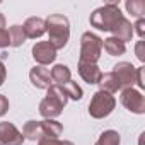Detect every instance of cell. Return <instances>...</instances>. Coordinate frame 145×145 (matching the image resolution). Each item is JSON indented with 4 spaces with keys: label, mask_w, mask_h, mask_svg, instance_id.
<instances>
[{
    "label": "cell",
    "mask_w": 145,
    "mask_h": 145,
    "mask_svg": "<svg viewBox=\"0 0 145 145\" xmlns=\"http://www.w3.org/2000/svg\"><path fill=\"white\" fill-rule=\"evenodd\" d=\"M79 74L87 84H99L103 75L96 63H84V61H79Z\"/></svg>",
    "instance_id": "8fae6325"
},
{
    "label": "cell",
    "mask_w": 145,
    "mask_h": 145,
    "mask_svg": "<svg viewBox=\"0 0 145 145\" xmlns=\"http://www.w3.org/2000/svg\"><path fill=\"white\" fill-rule=\"evenodd\" d=\"M39 145H63V142H58L55 138H43L39 140Z\"/></svg>",
    "instance_id": "83f0119b"
},
{
    "label": "cell",
    "mask_w": 145,
    "mask_h": 145,
    "mask_svg": "<svg viewBox=\"0 0 145 145\" xmlns=\"http://www.w3.org/2000/svg\"><path fill=\"white\" fill-rule=\"evenodd\" d=\"M29 79H31V82H33L38 89H50V87L53 86L50 70L44 68L43 65H38V67H34V68L29 72Z\"/></svg>",
    "instance_id": "30bf717a"
},
{
    "label": "cell",
    "mask_w": 145,
    "mask_h": 145,
    "mask_svg": "<svg viewBox=\"0 0 145 145\" xmlns=\"http://www.w3.org/2000/svg\"><path fill=\"white\" fill-rule=\"evenodd\" d=\"M96 145H120V133L114 130H106L104 133H101Z\"/></svg>",
    "instance_id": "44dd1931"
},
{
    "label": "cell",
    "mask_w": 145,
    "mask_h": 145,
    "mask_svg": "<svg viewBox=\"0 0 145 145\" xmlns=\"http://www.w3.org/2000/svg\"><path fill=\"white\" fill-rule=\"evenodd\" d=\"M33 56L34 60L39 63V65H48L51 63L55 58H56V50L48 43V41H41V43H36L34 48H33Z\"/></svg>",
    "instance_id": "9c48e42d"
},
{
    "label": "cell",
    "mask_w": 145,
    "mask_h": 145,
    "mask_svg": "<svg viewBox=\"0 0 145 145\" xmlns=\"http://www.w3.org/2000/svg\"><path fill=\"white\" fill-rule=\"evenodd\" d=\"M135 27H137V34L140 38H143V34H145V21L143 19H138L137 24H135Z\"/></svg>",
    "instance_id": "4316f807"
},
{
    "label": "cell",
    "mask_w": 145,
    "mask_h": 145,
    "mask_svg": "<svg viewBox=\"0 0 145 145\" xmlns=\"http://www.w3.org/2000/svg\"><path fill=\"white\" fill-rule=\"evenodd\" d=\"M143 46H145L143 41H138L137 43V56H138L140 61H145V50H143Z\"/></svg>",
    "instance_id": "cb8c5ba5"
},
{
    "label": "cell",
    "mask_w": 145,
    "mask_h": 145,
    "mask_svg": "<svg viewBox=\"0 0 145 145\" xmlns=\"http://www.w3.org/2000/svg\"><path fill=\"white\" fill-rule=\"evenodd\" d=\"M61 87V91L65 92V96L67 97H72V99H75V101H79V99H82V89L77 86V82H72V80H68L67 84H63V86H60Z\"/></svg>",
    "instance_id": "ffe728a7"
},
{
    "label": "cell",
    "mask_w": 145,
    "mask_h": 145,
    "mask_svg": "<svg viewBox=\"0 0 145 145\" xmlns=\"http://www.w3.org/2000/svg\"><path fill=\"white\" fill-rule=\"evenodd\" d=\"M125 16L120 10V5L116 2H109L101 9H96L91 16V24L94 27H97L99 31H113L118 22L123 19Z\"/></svg>",
    "instance_id": "6da1fadb"
},
{
    "label": "cell",
    "mask_w": 145,
    "mask_h": 145,
    "mask_svg": "<svg viewBox=\"0 0 145 145\" xmlns=\"http://www.w3.org/2000/svg\"><path fill=\"white\" fill-rule=\"evenodd\" d=\"M125 5H126V10L133 17L143 19V16H145V2L143 0H130V2H126Z\"/></svg>",
    "instance_id": "d6986e66"
},
{
    "label": "cell",
    "mask_w": 145,
    "mask_h": 145,
    "mask_svg": "<svg viewBox=\"0 0 145 145\" xmlns=\"http://www.w3.org/2000/svg\"><path fill=\"white\" fill-rule=\"evenodd\" d=\"M114 106H116V101H114V97H113L109 92H106V91H97V92L92 96V101H91V104H89V114H91L92 118L101 120V118L109 116V114L113 113Z\"/></svg>",
    "instance_id": "5b68a950"
},
{
    "label": "cell",
    "mask_w": 145,
    "mask_h": 145,
    "mask_svg": "<svg viewBox=\"0 0 145 145\" xmlns=\"http://www.w3.org/2000/svg\"><path fill=\"white\" fill-rule=\"evenodd\" d=\"M50 75H51V80L56 82V86H63L68 80H72L70 79V70H68L67 65H55L50 72Z\"/></svg>",
    "instance_id": "2e32d148"
},
{
    "label": "cell",
    "mask_w": 145,
    "mask_h": 145,
    "mask_svg": "<svg viewBox=\"0 0 145 145\" xmlns=\"http://www.w3.org/2000/svg\"><path fill=\"white\" fill-rule=\"evenodd\" d=\"M113 68H114L113 72L116 74V77H118L120 82H121V89L133 87V84L137 82V68H135L131 63H128V61H121V63L114 65Z\"/></svg>",
    "instance_id": "52a82bcc"
},
{
    "label": "cell",
    "mask_w": 145,
    "mask_h": 145,
    "mask_svg": "<svg viewBox=\"0 0 145 145\" xmlns=\"http://www.w3.org/2000/svg\"><path fill=\"white\" fill-rule=\"evenodd\" d=\"M99 86H101V91H106V92H109V94L118 92V91L121 89V82H120V79L116 77L114 72H108V74L101 75Z\"/></svg>",
    "instance_id": "5bb4252c"
},
{
    "label": "cell",
    "mask_w": 145,
    "mask_h": 145,
    "mask_svg": "<svg viewBox=\"0 0 145 145\" xmlns=\"http://www.w3.org/2000/svg\"><path fill=\"white\" fill-rule=\"evenodd\" d=\"M41 123V130H43V138H58L61 135V125L58 121H53V120H44V121H39Z\"/></svg>",
    "instance_id": "9a60e30c"
},
{
    "label": "cell",
    "mask_w": 145,
    "mask_h": 145,
    "mask_svg": "<svg viewBox=\"0 0 145 145\" xmlns=\"http://www.w3.org/2000/svg\"><path fill=\"white\" fill-rule=\"evenodd\" d=\"M9 109V101L5 96H0V116H4Z\"/></svg>",
    "instance_id": "d4e9b609"
},
{
    "label": "cell",
    "mask_w": 145,
    "mask_h": 145,
    "mask_svg": "<svg viewBox=\"0 0 145 145\" xmlns=\"http://www.w3.org/2000/svg\"><path fill=\"white\" fill-rule=\"evenodd\" d=\"M0 142L4 145H22L24 135L9 121L0 123Z\"/></svg>",
    "instance_id": "ba28073f"
},
{
    "label": "cell",
    "mask_w": 145,
    "mask_h": 145,
    "mask_svg": "<svg viewBox=\"0 0 145 145\" xmlns=\"http://www.w3.org/2000/svg\"><path fill=\"white\" fill-rule=\"evenodd\" d=\"M103 51V39L92 33H84L80 38V61L96 63Z\"/></svg>",
    "instance_id": "277c9868"
},
{
    "label": "cell",
    "mask_w": 145,
    "mask_h": 145,
    "mask_svg": "<svg viewBox=\"0 0 145 145\" xmlns=\"http://www.w3.org/2000/svg\"><path fill=\"white\" fill-rule=\"evenodd\" d=\"M65 104H67V96L61 91V87L60 86H51L48 89L46 97L39 104V113L46 120H51V118H55V116H58L61 113Z\"/></svg>",
    "instance_id": "3957f363"
},
{
    "label": "cell",
    "mask_w": 145,
    "mask_h": 145,
    "mask_svg": "<svg viewBox=\"0 0 145 145\" xmlns=\"http://www.w3.org/2000/svg\"><path fill=\"white\" fill-rule=\"evenodd\" d=\"M111 33H113V38H116V39L126 43V41H130L131 36H133V26H131L130 21H126V19L123 17V19L118 22V26H116Z\"/></svg>",
    "instance_id": "4fadbf2b"
},
{
    "label": "cell",
    "mask_w": 145,
    "mask_h": 145,
    "mask_svg": "<svg viewBox=\"0 0 145 145\" xmlns=\"http://www.w3.org/2000/svg\"><path fill=\"white\" fill-rule=\"evenodd\" d=\"M10 44V38H9V31L5 29V19L0 14V48H7Z\"/></svg>",
    "instance_id": "603a6c76"
},
{
    "label": "cell",
    "mask_w": 145,
    "mask_h": 145,
    "mask_svg": "<svg viewBox=\"0 0 145 145\" xmlns=\"http://www.w3.org/2000/svg\"><path fill=\"white\" fill-rule=\"evenodd\" d=\"M0 145H4V143H2V142H0Z\"/></svg>",
    "instance_id": "4dcf8cb0"
},
{
    "label": "cell",
    "mask_w": 145,
    "mask_h": 145,
    "mask_svg": "<svg viewBox=\"0 0 145 145\" xmlns=\"http://www.w3.org/2000/svg\"><path fill=\"white\" fill-rule=\"evenodd\" d=\"M24 137H27L29 140H43V130H41V123L39 121H27L24 126Z\"/></svg>",
    "instance_id": "ac0fdd59"
},
{
    "label": "cell",
    "mask_w": 145,
    "mask_h": 145,
    "mask_svg": "<svg viewBox=\"0 0 145 145\" xmlns=\"http://www.w3.org/2000/svg\"><path fill=\"white\" fill-rule=\"evenodd\" d=\"M9 38H10V46H14V48L21 46L26 41V34L21 26H12L9 29Z\"/></svg>",
    "instance_id": "7402d4cb"
},
{
    "label": "cell",
    "mask_w": 145,
    "mask_h": 145,
    "mask_svg": "<svg viewBox=\"0 0 145 145\" xmlns=\"http://www.w3.org/2000/svg\"><path fill=\"white\" fill-rule=\"evenodd\" d=\"M137 86H138L140 89L145 87V82H143V67L137 68Z\"/></svg>",
    "instance_id": "484cf974"
},
{
    "label": "cell",
    "mask_w": 145,
    "mask_h": 145,
    "mask_svg": "<svg viewBox=\"0 0 145 145\" xmlns=\"http://www.w3.org/2000/svg\"><path fill=\"white\" fill-rule=\"evenodd\" d=\"M22 31H24L26 38H39L41 34H44L46 24L41 17H29L26 21V24L22 26Z\"/></svg>",
    "instance_id": "7c38bea8"
},
{
    "label": "cell",
    "mask_w": 145,
    "mask_h": 145,
    "mask_svg": "<svg viewBox=\"0 0 145 145\" xmlns=\"http://www.w3.org/2000/svg\"><path fill=\"white\" fill-rule=\"evenodd\" d=\"M63 145H74L72 142H63Z\"/></svg>",
    "instance_id": "f546056e"
},
{
    "label": "cell",
    "mask_w": 145,
    "mask_h": 145,
    "mask_svg": "<svg viewBox=\"0 0 145 145\" xmlns=\"http://www.w3.org/2000/svg\"><path fill=\"white\" fill-rule=\"evenodd\" d=\"M121 104L135 113V114H143L145 113V97L142 96V92L135 91L133 87H128V89H123L121 92Z\"/></svg>",
    "instance_id": "8992f818"
},
{
    "label": "cell",
    "mask_w": 145,
    "mask_h": 145,
    "mask_svg": "<svg viewBox=\"0 0 145 145\" xmlns=\"http://www.w3.org/2000/svg\"><path fill=\"white\" fill-rule=\"evenodd\" d=\"M5 67H4V63L2 61H0V86H2L4 84V80H5Z\"/></svg>",
    "instance_id": "f1b7e54d"
},
{
    "label": "cell",
    "mask_w": 145,
    "mask_h": 145,
    "mask_svg": "<svg viewBox=\"0 0 145 145\" xmlns=\"http://www.w3.org/2000/svg\"><path fill=\"white\" fill-rule=\"evenodd\" d=\"M46 31L50 34V44L55 48V50H60L67 44L68 41V36H70V24H68V19L61 14H53L50 16L46 21Z\"/></svg>",
    "instance_id": "7a4b0ae2"
},
{
    "label": "cell",
    "mask_w": 145,
    "mask_h": 145,
    "mask_svg": "<svg viewBox=\"0 0 145 145\" xmlns=\"http://www.w3.org/2000/svg\"><path fill=\"white\" fill-rule=\"evenodd\" d=\"M103 48H104V50H106V53H108V55H111V56L123 55V53H125V50H126L125 43H123V41H120V39H116V38H113V36L103 41Z\"/></svg>",
    "instance_id": "e0dca14e"
}]
</instances>
